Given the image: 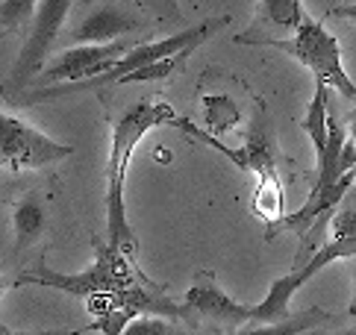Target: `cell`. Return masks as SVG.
Returning a JSON list of instances; mask_svg holds the SVG:
<instances>
[{
    "mask_svg": "<svg viewBox=\"0 0 356 335\" xmlns=\"http://www.w3.org/2000/svg\"><path fill=\"white\" fill-rule=\"evenodd\" d=\"M188 54H192V50H186V54H180V56H171V59L150 62V65L138 68V71H133V74H127L118 85H127V83H154V80H168V76H171V74H174V71L186 62V56H188Z\"/></svg>",
    "mask_w": 356,
    "mask_h": 335,
    "instance_id": "19",
    "label": "cell"
},
{
    "mask_svg": "<svg viewBox=\"0 0 356 335\" xmlns=\"http://www.w3.org/2000/svg\"><path fill=\"white\" fill-rule=\"evenodd\" d=\"M174 126H180V133H183V136H188L192 141H197V145L218 150L221 156H227V159H230V162L238 168V171H248V174H253V177H262V174H271V171H277V162H274V147H271V141L265 138V133L259 130V126L250 133L248 145L241 147V150H230V147H227L221 138H215L212 133L200 130V126L188 124V121H183V118H177V124H174Z\"/></svg>",
    "mask_w": 356,
    "mask_h": 335,
    "instance_id": "9",
    "label": "cell"
},
{
    "mask_svg": "<svg viewBox=\"0 0 356 335\" xmlns=\"http://www.w3.org/2000/svg\"><path fill=\"white\" fill-rule=\"evenodd\" d=\"M350 141L356 145V109L350 112Z\"/></svg>",
    "mask_w": 356,
    "mask_h": 335,
    "instance_id": "22",
    "label": "cell"
},
{
    "mask_svg": "<svg viewBox=\"0 0 356 335\" xmlns=\"http://www.w3.org/2000/svg\"><path fill=\"white\" fill-rule=\"evenodd\" d=\"M330 320V312L324 309H307V312H298L286 320H277V324H257L250 329H238V332H227V335H315L318 327H324Z\"/></svg>",
    "mask_w": 356,
    "mask_h": 335,
    "instance_id": "13",
    "label": "cell"
},
{
    "mask_svg": "<svg viewBox=\"0 0 356 335\" xmlns=\"http://www.w3.org/2000/svg\"><path fill=\"white\" fill-rule=\"evenodd\" d=\"M238 44H262V47H277L283 54L295 56L303 68H309L315 83H324L336 88L341 97L356 100V85L341 65V50L333 33H327L318 21H303L295 38H265V35H236Z\"/></svg>",
    "mask_w": 356,
    "mask_h": 335,
    "instance_id": "5",
    "label": "cell"
},
{
    "mask_svg": "<svg viewBox=\"0 0 356 335\" xmlns=\"http://www.w3.org/2000/svg\"><path fill=\"white\" fill-rule=\"evenodd\" d=\"M12 224H15V244L18 250H27L30 244H35L44 229H47V203L42 195H24L18 203H15V215H12Z\"/></svg>",
    "mask_w": 356,
    "mask_h": 335,
    "instance_id": "12",
    "label": "cell"
},
{
    "mask_svg": "<svg viewBox=\"0 0 356 335\" xmlns=\"http://www.w3.org/2000/svg\"><path fill=\"white\" fill-rule=\"evenodd\" d=\"M330 15H333V18H345V21H356V3H350V6H336V9H330Z\"/></svg>",
    "mask_w": 356,
    "mask_h": 335,
    "instance_id": "21",
    "label": "cell"
},
{
    "mask_svg": "<svg viewBox=\"0 0 356 335\" xmlns=\"http://www.w3.org/2000/svg\"><path fill=\"white\" fill-rule=\"evenodd\" d=\"M330 85L324 83H315V95H312V103H309V112L307 118L300 121V130L309 136L312 147H315V159L324 153L327 147V136H330Z\"/></svg>",
    "mask_w": 356,
    "mask_h": 335,
    "instance_id": "14",
    "label": "cell"
},
{
    "mask_svg": "<svg viewBox=\"0 0 356 335\" xmlns=\"http://www.w3.org/2000/svg\"><path fill=\"white\" fill-rule=\"evenodd\" d=\"M259 9L268 24H274L277 30L283 33H298V27L307 18H303V6L300 0H259Z\"/></svg>",
    "mask_w": 356,
    "mask_h": 335,
    "instance_id": "17",
    "label": "cell"
},
{
    "mask_svg": "<svg viewBox=\"0 0 356 335\" xmlns=\"http://www.w3.org/2000/svg\"><path fill=\"white\" fill-rule=\"evenodd\" d=\"M133 44L130 42H112V44H77L68 47L62 54L44 65L39 74V80L44 85L50 83H83V80H95V76L106 74L118 65V62L130 54Z\"/></svg>",
    "mask_w": 356,
    "mask_h": 335,
    "instance_id": "7",
    "label": "cell"
},
{
    "mask_svg": "<svg viewBox=\"0 0 356 335\" xmlns=\"http://www.w3.org/2000/svg\"><path fill=\"white\" fill-rule=\"evenodd\" d=\"M350 315H356V279H353V300H350Z\"/></svg>",
    "mask_w": 356,
    "mask_h": 335,
    "instance_id": "23",
    "label": "cell"
},
{
    "mask_svg": "<svg viewBox=\"0 0 356 335\" xmlns=\"http://www.w3.org/2000/svg\"><path fill=\"white\" fill-rule=\"evenodd\" d=\"M339 335H356V327H353V329H345V332H339Z\"/></svg>",
    "mask_w": 356,
    "mask_h": 335,
    "instance_id": "24",
    "label": "cell"
},
{
    "mask_svg": "<svg viewBox=\"0 0 356 335\" xmlns=\"http://www.w3.org/2000/svg\"><path fill=\"white\" fill-rule=\"evenodd\" d=\"M92 247H95V262L92 268L80 270V274H59L54 268L39 265L33 270H24L15 279V286H42V288L65 291V294H74V297L88 300V297H97V294H121L150 282L136 268V259L115 250L109 241L95 236Z\"/></svg>",
    "mask_w": 356,
    "mask_h": 335,
    "instance_id": "2",
    "label": "cell"
},
{
    "mask_svg": "<svg viewBox=\"0 0 356 335\" xmlns=\"http://www.w3.org/2000/svg\"><path fill=\"white\" fill-rule=\"evenodd\" d=\"M142 18H136L130 9H121V6H100L74 27L71 38L77 44H112V42H121L124 33H133Z\"/></svg>",
    "mask_w": 356,
    "mask_h": 335,
    "instance_id": "11",
    "label": "cell"
},
{
    "mask_svg": "<svg viewBox=\"0 0 356 335\" xmlns=\"http://www.w3.org/2000/svg\"><path fill=\"white\" fill-rule=\"evenodd\" d=\"M353 256H356V206H345L333 218V238L321 250H315L307 265H298L291 274L274 279L268 294L257 306H250V320H257V324H277V320L291 318V297H295V291L303 282H309L315 274H321L336 259H353Z\"/></svg>",
    "mask_w": 356,
    "mask_h": 335,
    "instance_id": "3",
    "label": "cell"
},
{
    "mask_svg": "<svg viewBox=\"0 0 356 335\" xmlns=\"http://www.w3.org/2000/svg\"><path fill=\"white\" fill-rule=\"evenodd\" d=\"M183 306L188 312L197 315H209L218 320H230V324H241V320H250V306L236 303L230 294H227L218 282H215L212 270H200L195 277V282L186 291Z\"/></svg>",
    "mask_w": 356,
    "mask_h": 335,
    "instance_id": "10",
    "label": "cell"
},
{
    "mask_svg": "<svg viewBox=\"0 0 356 335\" xmlns=\"http://www.w3.org/2000/svg\"><path fill=\"white\" fill-rule=\"evenodd\" d=\"M124 335H183L177 332L165 318H147V315H138L130 327H127Z\"/></svg>",
    "mask_w": 356,
    "mask_h": 335,
    "instance_id": "20",
    "label": "cell"
},
{
    "mask_svg": "<svg viewBox=\"0 0 356 335\" xmlns=\"http://www.w3.org/2000/svg\"><path fill=\"white\" fill-rule=\"evenodd\" d=\"M227 15L221 18H212V21H203L197 27L186 30V33H174L162 42H147V44H136L130 54H127L121 62L112 71L95 76V80H83V83H65V85H42L30 95H21L24 103H39V100H54V97H68V95H77V92H92V88H104V85H118L127 74H133L138 68L150 65V62H159V59H171V56H180L186 50H195L200 42H207L209 35H215L218 30L227 27Z\"/></svg>",
    "mask_w": 356,
    "mask_h": 335,
    "instance_id": "4",
    "label": "cell"
},
{
    "mask_svg": "<svg viewBox=\"0 0 356 335\" xmlns=\"http://www.w3.org/2000/svg\"><path fill=\"white\" fill-rule=\"evenodd\" d=\"M177 124V115L165 97H147L142 103L127 109L112 126V150L106 159V241L115 250L136 259V236L127 224V206H124V188H127V168L136 147L154 126Z\"/></svg>",
    "mask_w": 356,
    "mask_h": 335,
    "instance_id": "1",
    "label": "cell"
},
{
    "mask_svg": "<svg viewBox=\"0 0 356 335\" xmlns=\"http://www.w3.org/2000/svg\"><path fill=\"white\" fill-rule=\"evenodd\" d=\"M71 3L74 0H42L39 3V12H35V21L30 27V38L21 47V56L15 62V68H12V92L27 85L33 74L44 71V59L56 42L62 24L68 18Z\"/></svg>",
    "mask_w": 356,
    "mask_h": 335,
    "instance_id": "8",
    "label": "cell"
},
{
    "mask_svg": "<svg viewBox=\"0 0 356 335\" xmlns=\"http://www.w3.org/2000/svg\"><path fill=\"white\" fill-rule=\"evenodd\" d=\"M68 156H74L71 145H59L27 121L3 112V118H0V159H3L6 171H33V168H47Z\"/></svg>",
    "mask_w": 356,
    "mask_h": 335,
    "instance_id": "6",
    "label": "cell"
},
{
    "mask_svg": "<svg viewBox=\"0 0 356 335\" xmlns=\"http://www.w3.org/2000/svg\"><path fill=\"white\" fill-rule=\"evenodd\" d=\"M39 3L42 0H3V6H0V27L6 33L27 27L30 21H35Z\"/></svg>",
    "mask_w": 356,
    "mask_h": 335,
    "instance_id": "18",
    "label": "cell"
},
{
    "mask_svg": "<svg viewBox=\"0 0 356 335\" xmlns=\"http://www.w3.org/2000/svg\"><path fill=\"white\" fill-rule=\"evenodd\" d=\"M253 212L259 215V221L277 224L283 218V186H280L277 171L257 177V188H253Z\"/></svg>",
    "mask_w": 356,
    "mask_h": 335,
    "instance_id": "15",
    "label": "cell"
},
{
    "mask_svg": "<svg viewBox=\"0 0 356 335\" xmlns=\"http://www.w3.org/2000/svg\"><path fill=\"white\" fill-rule=\"evenodd\" d=\"M203 121H207V133L221 138L241 121L238 103L227 95H207L203 97Z\"/></svg>",
    "mask_w": 356,
    "mask_h": 335,
    "instance_id": "16",
    "label": "cell"
}]
</instances>
